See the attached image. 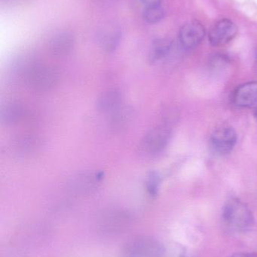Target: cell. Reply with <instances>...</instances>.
Returning <instances> with one entry per match:
<instances>
[{
  "mask_svg": "<svg viewBox=\"0 0 257 257\" xmlns=\"http://www.w3.org/2000/svg\"><path fill=\"white\" fill-rule=\"evenodd\" d=\"M161 184V177L156 171H152L148 174L146 180V187L151 196H155L159 191Z\"/></svg>",
  "mask_w": 257,
  "mask_h": 257,
  "instance_id": "2e32d148",
  "label": "cell"
},
{
  "mask_svg": "<svg viewBox=\"0 0 257 257\" xmlns=\"http://www.w3.org/2000/svg\"><path fill=\"white\" fill-rule=\"evenodd\" d=\"M226 224L236 231H246L254 224V217L248 206L238 199H229L223 208Z\"/></svg>",
  "mask_w": 257,
  "mask_h": 257,
  "instance_id": "6da1fadb",
  "label": "cell"
},
{
  "mask_svg": "<svg viewBox=\"0 0 257 257\" xmlns=\"http://www.w3.org/2000/svg\"><path fill=\"white\" fill-rule=\"evenodd\" d=\"M122 95L117 89H110L104 92L97 101V108L103 113H115L120 109Z\"/></svg>",
  "mask_w": 257,
  "mask_h": 257,
  "instance_id": "9c48e42d",
  "label": "cell"
},
{
  "mask_svg": "<svg viewBox=\"0 0 257 257\" xmlns=\"http://www.w3.org/2000/svg\"><path fill=\"white\" fill-rule=\"evenodd\" d=\"M164 16L162 6H152L146 7L143 10V20L148 24H154L160 22Z\"/></svg>",
  "mask_w": 257,
  "mask_h": 257,
  "instance_id": "9a60e30c",
  "label": "cell"
},
{
  "mask_svg": "<svg viewBox=\"0 0 257 257\" xmlns=\"http://www.w3.org/2000/svg\"><path fill=\"white\" fill-rule=\"evenodd\" d=\"M232 257H257V253H238Z\"/></svg>",
  "mask_w": 257,
  "mask_h": 257,
  "instance_id": "ac0fdd59",
  "label": "cell"
},
{
  "mask_svg": "<svg viewBox=\"0 0 257 257\" xmlns=\"http://www.w3.org/2000/svg\"><path fill=\"white\" fill-rule=\"evenodd\" d=\"M205 27L199 21H191L183 26L178 35L180 45L184 49L191 50L200 45L205 36Z\"/></svg>",
  "mask_w": 257,
  "mask_h": 257,
  "instance_id": "5b68a950",
  "label": "cell"
},
{
  "mask_svg": "<svg viewBox=\"0 0 257 257\" xmlns=\"http://www.w3.org/2000/svg\"><path fill=\"white\" fill-rule=\"evenodd\" d=\"M104 178V172L101 171H89L77 174L71 178L72 188L79 191H92L98 187Z\"/></svg>",
  "mask_w": 257,
  "mask_h": 257,
  "instance_id": "ba28073f",
  "label": "cell"
},
{
  "mask_svg": "<svg viewBox=\"0 0 257 257\" xmlns=\"http://www.w3.org/2000/svg\"><path fill=\"white\" fill-rule=\"evenodd\" d=\"M238 136L233 128L223 126L217 128L211 136V145L220 155L230 154L236 145Z\"/></svg>",
  "mask_w": 257,
  "mask_h": 257,
  "instance_id": "8992f818",
  "label": "cell"
},
{
  "mask_svg": "<svg viewBox=\"0 0 257 257\" xmlns=\"http://www.w3.org/2000/svg\"><path fill=\"white\" fill-rule=\"evenodd\" d=\"M170 137V130L166 126H158L151 128L140 142V151L146 155H156L164 151Z\"/></svg>",
  "mask_w": 257,
  "mask_h": 257,
  "instance_id": "3957f363",
  "label": "cell"
},
{
  "mask_svg": "<svg viewBox=\"0 0 257 257\" xmlns=\"http://www.w3.org/2000/svg\"><path fill=\"white\" fill-rule=\"evenodd\" d=\"M120 39V31L116 27H109L104 30L100 35V45L106 52H113L119 45Z\"/></svg>",
  "mask_w": 257,
  "mask_h": 257,
  "instance_id": "4fadbf2b",
  "label": "cell"
},
{
  "mask_svg": "<svg viewBox=\"0 0 257 257\" xmlns=\"http://www.w3.org/2000/svg\"><path fill=\"white\" fill-rule=\"evenodd\" d=\"M256 117H257V111H256Z\"/></svg>",
  "mask_w": 257,
  "mask_h": 257,
  "instance_id": "ffe728a7",
  "label": "cell"
},
{
  "mask_svg": "<svg viewBox=\"0 0 257 257\" xmlns=\"http://www.w3.org/2000/svg\"><path fill=\"white\" fill-rule=\"evenodd\" d=\"M238 30L235 23L223 18L212 26L208 33V40L212 46H223L235 39Z\"/></svg>",
  "mask_w": 257,
  "mask_h": 257,
  "instance_id": "277c9868",
  "label": "cell"
},
{
  "mask_svg": "<svg viewBox=\"0 0 257 257\" xmlns=\"http://www.w3.org/2000/svg\"><path fill=\"white\" fill-rule=\"evenodd\" d=\"M74 38L70 33L62 32L53 36L50 42V50L57 57H65L72 51Z\"/></svg>",
  "mask_w": 257,
  "mask_h": 257,
  "instance_id": "30bf717a",
  "label": "cell"
},
{
  "mask_svg": "<svg viewBox=\"0 0 257 257\" xmlns=\"http://www.w3.org/2000/svg\"><path fill=\"white\" fill-rule=\"evenodd\" d=\"M58 72L54 68L47 66H36L27 74V84L36 92L44 93L54 88L59 81Z\"/></svg>",
  "mask_w": 257,
  "mask_h": 257,
  "instance_id": "7a4b0ae2",
  "label": "cell"
},
{
  "mask_svg": "<svg viewBox=\"0 0 257 257\" xmlns=\"http://www.w3.org/2000/svg\"><path fill=\"white\" fill-rule=\"evenodd\" d=\"M233 103L242 108L257 107V81L245 83L237 87L232 96Z\"/></svg>",
  "mask_w": 257,
  "mask_h": 257,
  "instance_id": "52a82bcc",
  "label": "cell"
},
{
  "mask_svg": "<svg viewBox=\"0 0 257 257\" xmlns=\"http://www.w3.org/2000/svg\"><path fill=\"white\" fill-rule=\"evenodd\" d=\"M24 114V108L17 102H9L1 107L0 120L3 124L12 125L19 121Z\"/></svg>",
  "mask_w": 257,
  "mask_h": 257,
  "instance_id": "7c38bea8",
  "label": "cell"
},
{
  "mask_svg": "<svg viewBox=\"0 0 257 257\" xmlns=\"http://www.w3.org/2000/svg\"><path fill=\"white\" fill-rule=\"evenodd\" d=\"M256 59H257V50H256Z\"/></svg>",
  "mask_w": 257,
  "mask_h": 257,
  "instance_id": "d6986e66",
  "label": "cell"
},
{
  "mask_svg": "<svg viewBox=\"0 0 257 257\" xmlns=\"http://www.w3.org/2000/svg\"><path fill=\"white\" fill-rule=\"evenodd\" d=\"M156 244L150 240L139 239L133 241L128 246L126 250L127 257H153L158 253Z\"/></svg>",
  "mask_w": 257,
  "mask_h": 257,
  "instance_id": "8fae6325",
  "label": "cell"
},
{
  "mask_svg": "<svg viewBox=\"0 0 257 257\" xmlns=\"http://www.w3.org/2000/svg\"><path fill=\"white\" fill-rule=\"evenodd\" d=\"M140 2L144 5L145 8L161 6L162 3V0H140Z\"/></svg>",
  "mask_w": 257,
  "mask_h": 257,
  "instance_id": "e0dca14e",
  "label": "cell"
},
{
  "mask_svg": "<svg viewBox=\"0 0 257 257\" xmlns=\"http://www.w3.org/2000/svg\"><path fill=\"white\" fill-rule=\"evenodd\" d=\"M172 42L166 39H158L152 44L149 51V61L152 63H158L164 60L170 54Z\"/></svg>",
  "mask_w": 257,
  "mask_h": 257,
  "instance_id": "5bb4252c",
  "label": "cell"
}]
</instances>
